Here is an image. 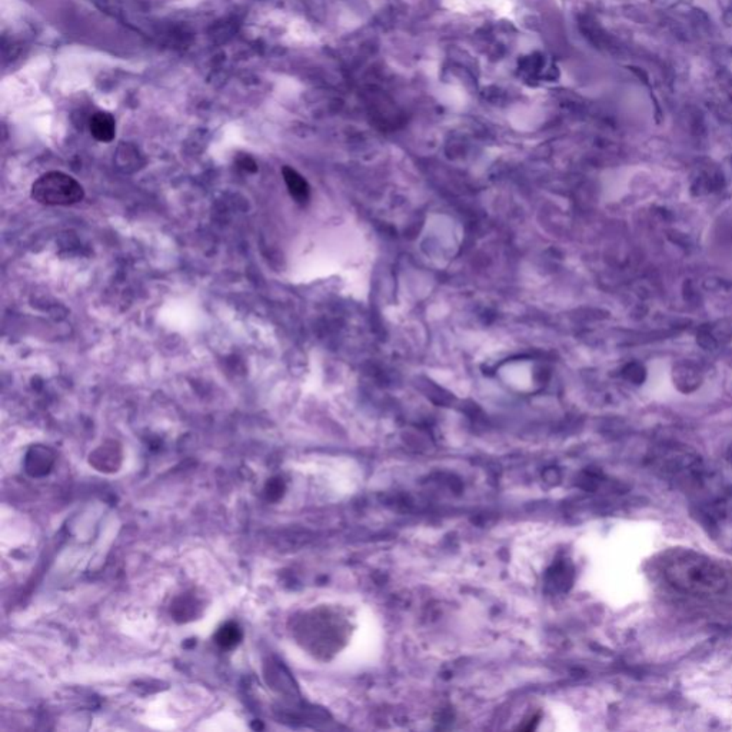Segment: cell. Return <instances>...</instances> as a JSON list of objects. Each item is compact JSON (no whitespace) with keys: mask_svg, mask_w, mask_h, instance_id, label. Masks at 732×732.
<instances>
[{"mask_svg":"<svg viewBox=\"0 0 732 732\" xmlns=\"http://www.w3.org/2000/svg\"><path fill=\"white\" fill-rule=\"evenodd\" d=\"M91 134L98 142H112L116 135V122L110 113L98 112L91 119Z\"/></svg>","mask_w":732,"mask_h":732,"instance_id":"3957f363","label":"cell"},{"mask_svg":"<svg viewBox=\"0 0 732 732\" xmlns=\"http://www.w3.org/2000/svg\"><path fill=\"white\" fill-rule=\"evenodd\" d=\"M238 163L242 169L250 172V174H255V172L257 170V166H256V162L250 158V156H246V155H242L239 159H238Z\"/></svg>","mask_w":732,"mask_h":732,"instance_id":"8992f818","label":"cell"},{"mask_svg":"<svg viewBox=\"0 0 732 732\" xmlns=\"http://www.w3.org/2000/svg\"><path fill=\"white\" fill-rule=\"evenodd\" d=\"M665 575L676 588L695 593L721 592L728 584L725 571L719 565L693 553L669 558Z\"/></svg>","mask_w":732,"mask_h":732,"instance_id":"6da1fadb","label":"cell"},{"mask_svg":"<svg viewBox=\"0 0 732 732\" xmlns=\"http://www.w3.org/2000/svg\"><path fill=\"white\" fill-rule=\"evenodd\" d=\"M242 632L235 624H225L217 634V642L224 648H233L240 642Z\"/></svg>","mask_w":732,"mask_h":732,"instance_id":"5b68a950","label":"cell"},{"mask_svg":"<svg viewBox=\"0 0 732 732\" xmlns=\"http://www.w3.org/2000/svg\"><path fill=\"white\" fill-rule=\"evenodd\" d=\"M32 199L48 206H70L84 198L83 186L70 175L52 170L34 181L30 191Z\"/></svg>","mask_w":732,"mask_h":732,"instance_id":"7a4b0ae2","label":"cell"},{"mask_svg":"<svg viewBox=\"0 0 732 732\" xmlns=\"http://www.w3.org/2000/svg\"><path fill=\"white\" fill-rule=\"evenodd\" d=\"M282 175L290 196L297 203H307L309 199V185L307 184V181L300 176L295 169L289 166L282 167Z\"/></svg>","mask_w":732,"mask_h":732,"instance_id":"277c9868","label":"cell"}]
</instances>
